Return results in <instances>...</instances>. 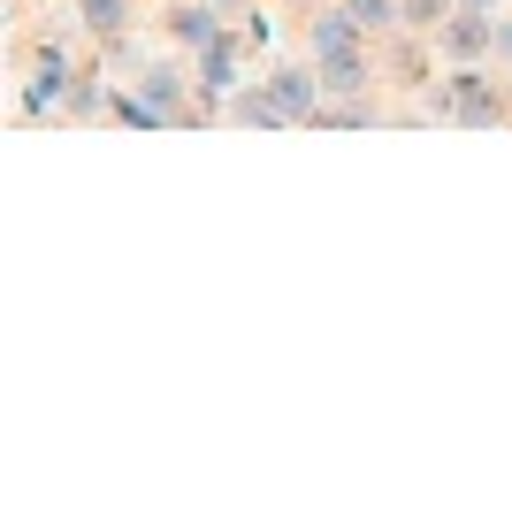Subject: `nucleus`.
<instances>
[{
    "mask_svg": "<svg viewBox=\"0 0 512 512\" xmlns=\"http://www.w3.org/2000/svg\"><path fill=\"white\" fill-rule=\"evenodd\" d=\"M360 31H367V23L352 16V8H337V16H314V69H321V85L344 92V100H360V92H367Z\"/></svg>",
    "mask_w": 512,
    "mask_h": 512,
    "instance_id": "f257e3e1",
    "label": "nucleus"
},
{
    "mask_svg": "<svg viewBox=\"0 0 512 512\" xmlns=\"http://www.w3.org/2000/svg\"><path fill=\"white\" fill-rule=\"evenodd\" d=\"M436 115H459V123H497L505 107H497V92L474 77V69H459L444 92H436Z\"/></svg>",
    "mask_w": 512,
    "mask_h": 512,
    "instance_id": "f03ea898",
    "label": "nucleus"
},
{
    "mask_svg": "<svg viewBox=\"0 0 512 512\" xmlns=\"http://www.w3.org/2000/svg\"><path fill=\"white\" fill-rule=\"evenodd\" d=\"M268 107H276L283 123H314V92H321V69H276L268 77Z\"/></svg>",
    "mask_w": 512,
    "mask_h": 512,
    "instance_id": "7ed1b4c3",
    "label": "nucleus"
},
{
    "mask_svg": "<svg viewBox=\"0 0 512 512\" xmlns=\"http://www.w3.org/2000/svg\"><path fill=\"white\" fill-rule=\"evenodd\" d=\"M237 46L245 39H230V31H222L214 46H199V92H207V100H222V92L237 85Z\"/></svg>",
    "mask_w": 512,
    "mask_h": 512,
    "instance_id": "20e7f679",
    "label": "nucleus"
},
{
    "mask_svg": "<svg viewBox=\"0 0 512 512\" xmlns=\"http://www.w3.org/2000/svg\"><path fill=\"white\" fill-rule=\"evenodd\" d=\"M77 23H85L92 39H123V23H130V0H77Z\"/></svg>",
    "mask_w": 512,
    "mask_h": 512,
    "instance_id": "39448f33",
    "label": "nucleus"
},
{
    "mask_svg": "<svg viewBox=\"0 0 512 512\" xmlns=\"http://www.w3.org/2000/svg\"><path fill=\"white\" fill-rule=\"evenodd\" d=\"M444 46L451 54H482V46H490V16H482V8H459V16L444 23Z\"/></svg>",
    "mask_w": 512,
    "mask_h": 512,
    "instance_id": "423d86ee",
    "label": "nucleus"
},
{
    "mask_svg": "<svg viewBox=\"0 0 512 512\" xmlns=\"http://www.w3.org/2000/svg\"><path fill=\"white\" fill-rule=\"evenodd\" d=\"M169 31H176V39H184V46H214V39H222L207 8H176V16H169Z\"/></svg>",
    "mask_w": 512,
    "mask_h": 512,
    "instance_id": "0eeeda50",
    "label": "nucleus"
},
{
    "mask_svg": "<svg viewBox=\"0 0 512 512\" xmlns=\"http://www.w3.org/2000/svg\"><path fill=\"white\" fill-rule=\"evenodd\" d=\"M230 115H237V123H283L276 107H268V92H237V100H230Z\"/></svg>",
    "mask_w": 512,
    "mask_h": 512,
    "instance_id": "6e6552de",
    "label": "nucleus"
},
{
    "mask_svg": "<svg viewBox=\"0 0 512 512\" xmlns=\"http://www.w3.org/2000/svg\"><path fill=\"white\" fill-rule=\"evenodd\" d=\"M146 100L161 107V115H176V77H169V69H153V77H146Z\"/></svg>",
    "mask_w": 512,
    "mask_h": 512,
    "instance_id": "1a4fd4ad",
    "label": "nucleus"
},
{
    "mask_svg": "<svg viewBox=\"0 0 512 512\" xmlns=\"http://www.w3.org/2000/svg\"><path fill=\"white\" fill-rule=\"evenodd\" d=\"M344 8H352V16H360L367 31H375V23H390V16H398V0H344Z\"/></svg>",
    "mask_w": 512,
    "mask_h": 512,
    "instance_id": "9d476101",
    "label": "nucleus"
},
{
    "mask_svg": "<svg viewBox=\"0 0 512 512\" xmlns=\"http://www.w3.org/2000/svg\"><path fill=\"white\" fill-rule=\"evenodd\" d=\"M444 16V0H406V23H436Z\"/></svg>",
    "mask_w": 512,
    "mask_h": 512,
    "instance_id": "9b49d317",
    "label": "nucleus"
},
{
    "mask_svg": "<svg viewBox=\"0 0 512 512\" xmlns=\"http://www.w3.org/2000/svg\"><path fill=\"white\" fill-rule=\"evenodd\" d=\"M497 46H505V54H512V23H505V31H497Z\"/></svg>",
    "mask_w": 512,
    "mask_h": 512,
    "instance_id": "f8f14e48",
    "label": "nucleus"
},
{
    "mask_svg": "<svg viewBox=\"0 0 512 512\" xmlns=\"http://www.w3.org/2000/svg\"><path fill=\"white\" fill-rule=\"evenodd\" d=\"M467 8H482V0H467Z\"/></svg>",
    "mask_w": 512,
    "mask_h": 512,
    "instance_id": "ddd939ff",
    "label": "nucleus"
}]
</instances>
